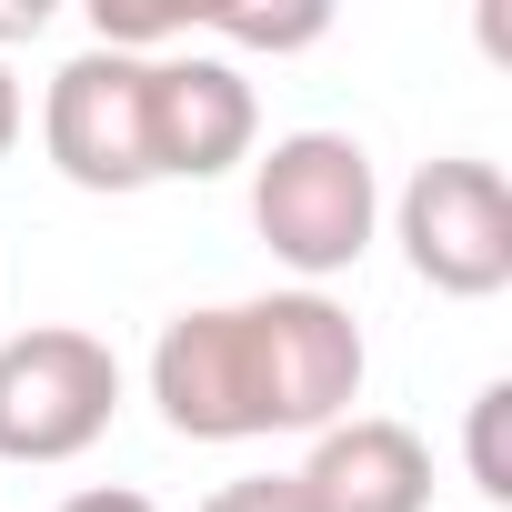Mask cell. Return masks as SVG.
Returning <instances> with one entry per match:
<instances>
[{"label":"cell","mask_w":512,"mask_h":512,"mask_svg":"<svg viewBox=\"0 0 512 512\" xmlns=\"http://www.w3.org/2000/svg\"><path fill=\"white\" fill-rule=\"evenodd\" d=\"M372 221H382V181L352 131H282L251 161V231L272 241L282 272H302V292L362 262Z\"/></svg>","instance_id":"cell-1"},{"label":"cell","mask_w":512,"mask_h":512,"mask_svg":"<svg viewBox=\"0 0 512 512\" xmlns=\"http://www.w3.org/2000/svg\"><path fill=\"white\" fill-rule=\"evenodd\" d=\"M121 412V352L81 322L0 342V462H81Z\"/></svg>","instance_id":"cell-2"},{"label":"cell","mask_w":512,"mask_h":512,"mask_svg":"<svg viewBox=\"0 0 512 512\" xmlns=\"http://www.w3.org/2000/svg\"><path fill=\"white\" fill-rule=\"evenodd\" d=\"M241 352L262 392V432H332L362 402V322L332 292H262L241 302Z\"/></svg>","instance_id":"cell-3"},{"label":"cell","mask_w":512,"mask_h":512,"mask_svg":"<svg viewBox=\"0 0 512 512\" xmlns=\"http://www.w3.org/2000/svg\"><path fill=\"white\" fill-rule=\"evenodd\" d=\"M402 262L442 292V302H492L512 282V191L492 161L452 151V161H422L402 181Z\"/></svg>","instance_id":"cell-4"},{"label":"cell","mask_w":512,"mask_h":512,"mask_svg":"<svg viewBox=\"0 0 512 512\" xmlns=\"http://www.w3.org/2000/svg\"><path fill=\"white\" fill-rule=\"evenodd\" d=\"M41 151L71 191H141L151 181V61L131 51L61 61L41 101Z\"/></svg>","instance_id":"cell-5"},{"label":"cell","mask_w":512,"mask_h":512,"mask_svg":"<svg viewBox=\"0 0 512 512\" xmlns=\"http://www.w3.org/2000/svg\"><path fill=\"white\" fill-rule=\"evenodd\" d=\"M262 151V91L221 51H161L151 61V181H221Z\"/></svg>","instance_id":"cell-6"},{"label":"cell","mask_w":512,"mask_h":512,"mask_svg":"<svg viewBox=\"0 0 512 512\" xmlns=\"http://www.w3.org/2000/svg\"><path fill=\"white\" fill-rule=\"evenodd\" d=\"M151 402L181 442H262V392H251V352H241V302L181 312L151 342Z\"/></svg>","instance_id":"cell-7"},{"label":"cell","mask_w":512,"mask_h":512,"mask_svg":"<svg viewBox=\"0 0 512 512\" xmlns=\"http://www.w3.org/2000/svg\"><path fill=\"white\" fill-rule=\"evenodd\" d=\"M302 512H432V452L412 422L352 412L332 432H312V462L292 472Z\"/></svg>","instance_id":"cell-8"},{"label":"cell","mask_w":512,"mask_h":512,"mask_svg":"<svg viewBox=\"0 0 512 512\" xmlns=\"http://www.w3.org/2000/svg\"><path fill=\"white\" fill-rule=\"evenodd\" d=\"M231 41V51H312L322 31H332V11H211V21H191V41Z\"/></svg>","instance_id":"cell-9"},{"label":"cell","mask_w":512,"mask_h":512,"mask_svg":"<svg viewBox=\"0 0 512 512\" xmlns=\"http://www.w3.org/2000/svg\"><path fill=\"white\" fill-rule=\"evenodd\" d=\"M502 422H512V382H482L472 392V492L482 502H512V442H502Z\"/></svg>","instance_id":"cell-10"},{"label":"cell","mask_w":512,"mask_h":512,"mask_svg":"<svg viewBox=\"0 0 512 512\" xmlns=\"http://www.w3.org/2000/svg\"><path fill=\"white\" fill-rule=\"evenodd\" d=\"M201 512H302V492H292V472H251V482H221Z\"/></svg>","instance_id":"cell-11"},{"label":"cell","mask_w":512,"mask_h":512,"mask_svg":"<svg viewBox=\"0 0 512 512\" xmlns=\"http://www.w3.org/2000/svg\"><path fill=\"white\" fill-rule=\"evenodd\" d=\"M61 512H161L151 492H121V482H101V492H71Z\"/></svg>","instance_id":"cell-12"},{"label":"cell","mask_w":512,"mask_h":512,"mask_svg":"<svg viewBox=\"0 0 512 512\" xmlns=\"http://www.w3.org/2000/svg\"><path fill=\"white\" fill-rule=\"evenodd\" d=\"M11 141H21V81H11V61H0V161H11Z\"/></svg>","instance_id":"cell-13"}]
</instances>
